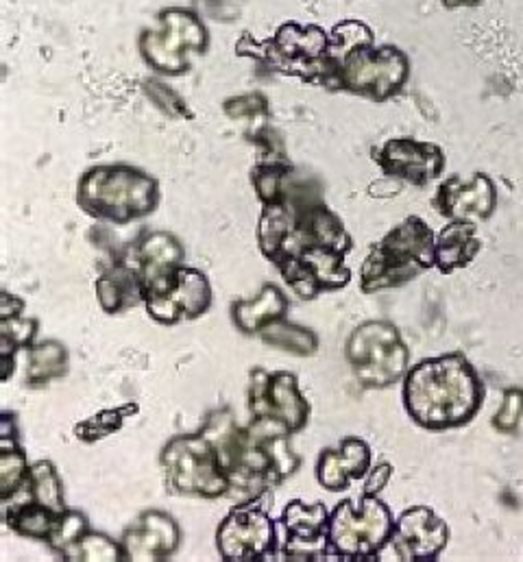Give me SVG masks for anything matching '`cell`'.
<instances>
[{
    "label": "cell",
    "instance_id": "18",
    "mask_svg": "<svg viewBox=\"0 0 523 562\" xmlns=\"http://www.w3.org/2000/svg\"><path fill=\"white\" fill-rule=\"evenodd\" d=\"M371 467V449L360 438H345L338 449H325L316 464V480L323 488L341 493L354 480L367 475Z\"/></svg>",
    "mask_w": 523,
    "mask_h": 562
},
{
    "label": "cell",
    "instance_id": "6",
    "mask_svg": "<svg viewBox=\"0 0 523 562\" xmlns=\"http://www.w3.org/2000/svg\"><path fill=\"white\" fill-rule=\"evenodd\" d=\"M162 467L170 491L216 499L230 495V480L212 440L199 431L194 436H177L162 451Z\"/></svg>",
    "mask_w": 523,
    "mask_h": 562
},
{
    "label": "cell",
    "instance_id": "24",
    "mask_svg": "<svg viewBox=\"0 0 523 562\" xmlns=\"http://www.w3.org/2000/svg\"><path fill=\"white\" fill-rule=\"evenodd\" d=\"M31 467L18 447V438H0V497L9 502L29 482Z\"/></svg>",
    "mask_w": 523,
    "mask_h": 562
},
{
    "label": "cell",
    "instance_id": "30",
    "mask_svg": "<svg viewBox=\"0 0 523 562\" xmlns=\"http://www.w3.org/2000/svg\"><path fill=\"white\" fill-rule=\"evenodd\" d=\"M523 417V391L520 389H513L504 395V404L500 408V413L496 415L493 425L500 429V431H515L518 425L522 422Z\"/></svg>",
    "mask_w": 523,
    "mask_h": 562
},
{
    "label": "cell",
    "instance_id": "26",
    "mask_svg": "<svg viewBox=\"0 0 523 562\" xmlns=\"http://www.w3.org/2000/svg\"><path fill=\"white\" fill-rule=\"evenodd\" d=\"M258 336L270 347H279L290 353H299V356H312L319 347L314 331H310L308 327L292 325L286 318L264 327Z\"/></svg>",
    "mask_w": 523,
    "mask_h": 562
},
{
    "label": "cell",
    "instance_id": "11",
    "mask_svg": "<svg viewBox=\"0 0 523 562\" xmlns=\"http://www.w3.org/2000/svg\"><path fill=\"white\" fill-rule=\"evenodd\" d=\"M330 510L316 502H290L281 515L286 543L283 561H334L330 550Z\"/></svg>",
    "mask_w": 523,
    "mask_h": 562
},
{
    "label": "cell",
    "instance_id": "8",
    "mask_svg": "<svg viewBox=\"0 0 523 562\" xmlns=\"http://www.w3.org/2000/svg\"><path fill=\"white\" fill-rule=\"evenodd\" d=\"M216 546L225 561H264L277 548V530L260 497L236 506L216 532Z\"/></svg>",
    "mask_w": 523,
    "mask_h": 562
},
{
    "label": "cell",
    "instance_id": "28",
    "mask_svg": "<svg viewBox=\"0 0 523 562\" xmlns=\"http://www.w3.org/2000/svg\"><path fill=\"white\" fill-rule=\"evenodd\" d=\"M64 561L114 562L125 561V552L121 543H114L110 537L86 532L64 557Z\"/></svg>",
    "mask_w": 523,
    "mask_h": 562
},
{
    "label": "cell",
    "instance_id": "23",
    "mask_svg": "<svg viewBox=\"0 0 523 562\" xmlns=\"http://www.w3.org/2000/svg\"><path fill=\"white\" fill-rule=\"evenodd\" d=\"M24 495V499H33L42 506H46L48 510L57 513V515H66L68 508H66V499H64V491H62V482H59V475H57V469L55 464L42 460L37 464L31 467V473H29V482L22 491H18ZM15 493V495H18Z\"/></svg>",
    "mask_w": 523,
    "mask_h": 562
},
{
    "label": "cell",
    "instance_id": "4",
    "mask_svg": "<svg viewBox=\"0 0 523 562\" xmlns=\"http://www.w3.org/2000/svg\"><path fill=\"white\" fill-rule=\"evenodd\" d=\"M79 205L101 221L131 223L155 210L157 181L130 166H101L81 179Z\"/></svg>",
    "mask_w": 523,
    "mask_h": 562
},
{
    "label": "cell",
    "instance_id": "25",
    "mask_svg": "<svg viewBox=\"0 0 523 562\" xmlns=\"http://www.w3.org/2000/svg\"><path fill=\"white\" fill-rule=\"evenodd\" d=\"M68 369V353L59 342H42L31 349L26 382L29 386H42L55 378H62Z\"/></svg>",
    "mask_w": 523,
    "mask_h": 562
},
{
    "label": "cell",
    "instance_id": "14",
    "mask_svg": "<svg viewBox=\"0 0 523 562\" xmlns=\"http://www.w3.org/2000/svg\"><path fill=\"white\" fill-rule=\"evenodd\" d=\"M144 305L151 318L162 325H175L181 321L199 318L212 305V285L201 271L183 267L179 280L168 294Z\"/></svg>",
    "mask_w": 523,
    "mask_h": 562
},
{
    "label": "cell",
    "instance_id": "16",
    "mask_svg": "<svg viewBox=\"0 0 523 562\" xmlns=\"http://www.w3.org/2000/svg\"><path fill=\"white\" fill-rule=\"evenodd\" d=\"M378 161L387 175L414 186H425L441 175L445 157L436 144L399 138L385 144Z\"/></svg>",
    "mask_w": 523,
    "mask_h": 562
},
{
    "label": "cell",
    "instance_id": "19",
    "mask_svg": "<svg viewBox=\"0 0 523 562\" xmlns=\"http://www.w3.org/2000/svg\"><path fill=\"white\" fill-rule=\"evenodd\" d=\"M286 312H288V299L272 283L264 285L254 299H241L232 307L234 323L245 334H260L264 327L277 321H283Z\"/></svg>",
    "mask_w": 523,
    "mask_h": 562
},
{
    "label": "cell",
    "instance_id": "13",
    "mask_svg": "<svg viewBox=\"0 0 523 562\" xmlns=\"http://www.w3.org/2000/svg\"><path fill=\"white\" fill-rule=\"evenodd\" d=\"M449 530L434 510L414 506L401 513L394 521L392 548L397 557L405 562L436 561L447 546Z\"/></svg>",
    "mask_w": 523,
    "mask_h": 562
},
{
    "label": "cell",
    "instance_id": "32",
    "mask_svg": "<svg viewBox=\"0 0 523 562\" xmlns=\"http://www.w3.org/2000/svg\"><path fill=\"white\" fill-rule=\"evenodd\" d=\"M24 303L11 294H2L0 296V318H11V316H20Z\"/></svg>",
    "mask_w": 523,
    "mask_h": 562
},
{
    "label": "cell",
    "instance_id": "9",
    "mask_svg": "<svg viewBox=\"0 0 523 562\" xmlns=\"http://www.w3.org/2000/svg\"><path fill=\"white\" fill-rule=\"evenodd\" d=\"M341 77L343 88H349L374 101H387L405 83L408 61L394 48L369 50L367 46H356L341 68Z\"/></svg>",
    "mask_w": 523,
    "mask_h": 562
},
{
    "label": "cell",
    "instance_id": "17",
    "mask_svg": "<svg viewBox=\"0 0 523 562\" xmlns=\"http://www.w3.org/2000/svg\"><path fill=\"white\" fill-rule=\"evenodd\" d=\"M121 546L125 561H166L179 546L177 521L166 513L148 510L125 532Z\"/></svg>",
    "mask_w": 523,
    "mask_h": 562
},
{
    "label": "cell",
    "instance_id": "12",
    "mask_svg": "<svg viewBox=\"0 0 523 562\" xmlns=\"http://www.w3.org/2000/svg\"><path fill=\"white\" fill-rule=\"evenodd\" d=\"M131 265L135 267L144 303L168 294L183 269V249L170 234H151L133 251Z\"/></svg>",
    "mask_w": 523,
    "mask_h": 562
},
{
    "label": "cell",
    "instance_id": "29",
    "mask_svg": "<svg viewBox=\"0 0 523 562\" xmlns=\"http://www.w3.org/2000/svg\"><path fill=\"white\" fill-rule=\"evenodd\" d=\"M86 532H90V526H88V519L81 515V513H66L59 524H57V530L53 532L48 546L59 554L64 557Z\"/></svg>",
    "mask_w": 523,
    "mask_h": 562
},
{
    "label": "cell",
    "instance_id": "10",
    "mask_svg": "<svg viewBox=\"0 0 523 562\" xmlns=\"http://www.w3.org/2000/svg\"><path fill=\"white\" fill-rule=\"evenodd\" d=\"M249 408L254 419H270L286 425L292 434L301 431L310 417V404L299 391L292 373H270L254 369L249 378Z\"/></svg>",
    "mask_w": 523,
    "mask_h": 562
},
{
    "label": "cell",
    "instance_id": "21",
    "mask_svg": "<svg viewBox=\"0 0 523 562\" xmlns=\"http://www.w3.org/2000/svg\"><path fill=\"white\" fill-rule=\"evenodd\" d=\"M97 294L101 307L108 314H121L137 303H144L140 276L131 262L108 269L101 280L97 281Z\"/></svg>",
    "mask_w": 523,
    "mask_h": 562
},
{
    "label": "cell",
    "instance_id": "27",
    "mask_svg": "<svg viewBox=\"0 0 523 562\" xmlns=\"http://www.w3.org/2000/svg\"><path fill=\"white\" fill-rule=\"evenodd\" d=\"M37 334V321L33 318H22V316H11V318H0V358H2V380L7 382L11 378V364H13V353L20 347H26L33 342Z\"/></svg>",
    "mask_w": 523,
    "mask_h": 562
},
{
    "label": "cell",
    "instance_id": "7",
    "mask_svg": "<svg viewBox=\"0 0 523 562\" xmlns=\"http://www.w3.org/2000/svg\"><path fill=\"white\" fill-rule=\"evenodd\" d=\"M347 362L365 389H387L397 384L410 362L408 347L399 329L387 321L360 325L347 340Z\"/></svg>",
    "mask_w": 523,
    "mask_h": 562
},
{
    "label": "cell",
    "instance_id": "3",
    "mask_svg": "<svg viewBox=\"0 0 523 562\" xmlns=\"http://www.w3.org/2000/svg\"><path fill=\"white\" fill-rule=\"evenodd\" d=\"M436 267V234L416 216L405 218L378 243L363 265V290H389Z\"/></svg>",
    "mask_w": 523,
    "mask_h": 562
},
{
    "label": "cell",
    "instance_id": "1",
    "mask_svg": "<svg viewBox=\"0 0 523 562\" xmlns=\"http://www.w3.org/2000/svg\"><path fill=\"white\" fill-rule=\"evenodd\" d=\"M219 451L230 495L256 499L299 469L290 447L292 431L281 423L254 419L241 427L230 411L214 413L201 429Z\"/></svg>",
    "mask_w": 523,
    "mask_h": 562
},
{
    "label": "cell",
    "instance_id": "2",
    "mask_svg": "<svg viewBox=\"0 0 523 562\" xmlns=\"http://www.w3.org/2000/svg\"><path fill=\"white\" fill-rule=\"evenodd\" d=\"M485 402V384L460 353L427 358L403 380V406L412 422L443 431L471 422Z\"/></svg>",
    "mask_w": 523,
    "mask_h": 562
},
{
    "label": "cell",
    "instance_id": "5",
    "mask_svg": "<svg viewBox=\"0 0 523 562\" xmlns=\"http://www.w3.org/2000/svg\"><path fill=\"white\" fill-rule=\"evenodd\" d=\"M394 532L389 506L376 495H363V504L341 502L330 517V550L334 561H378L380 550Z\"/></svg>",
    "mask_w": 523,
    "mask_h": 562
},
{
    "label": "cell",
    "instance_id": "15",
    "mask_svg": "<svg viewBox=\"0 0 523 562\" xmlns=\"http://www.w3.org/2000/svg\"><path fill=\"white\" fill-rule=\"evenodd\" d=\"M496 201H498L496 188L491 179L482 172L474 175L471 179H463V177L447 179L434 199L443 216L452 221H467V223L489 218L496 207Z\"/></svg>",
    "mask_w": 523,
    "mask_h": 562
},
{
    "label": "cell",
    "instance_id": "20",
    "mask_svg": "<svg viewBox=\"0 0 523 562\" xmlns=\"http://www.w3.org/2000/svg\"><path fill=\"white\" fill-rule=\"evenodd\" d=\"M480 251L474 223L454 221L436 236V267L443 273L465 269Z\"/></svg>",
    "mask_w": 523,
    "mask_h": 562
},
{
    "label": "cell",
    "instance_id": "31",
    "mask_svg": "<svg viewBox=\"0 0 523 562\" xmlns=\"http://www.w3.org/2000/svg\"><path fill=\"white\" fill-rule=\"evenodd\" d=\"M391 464H380L376 471L369 473L367 484H365V495H378L391 480Z\"/></svg>",
    "mask_w": 523,
    "mask_h": 562
},
{
    "label": "cell",
    "instance_id": "22",
    "mask_svg": "<svg viewBox=\"0 0 523 562\" xmlns=\"http://www.w3.org/2000/svg\"><path fill=\"white\" fill-rule=\"evenodd\" d=\"M4 517L15 535L48 543L64 515H57L33 499H22L15 506H7Z\"/></svg>",
    "mask_w": 523,
    "mask_h": 562
}]
</instances>
